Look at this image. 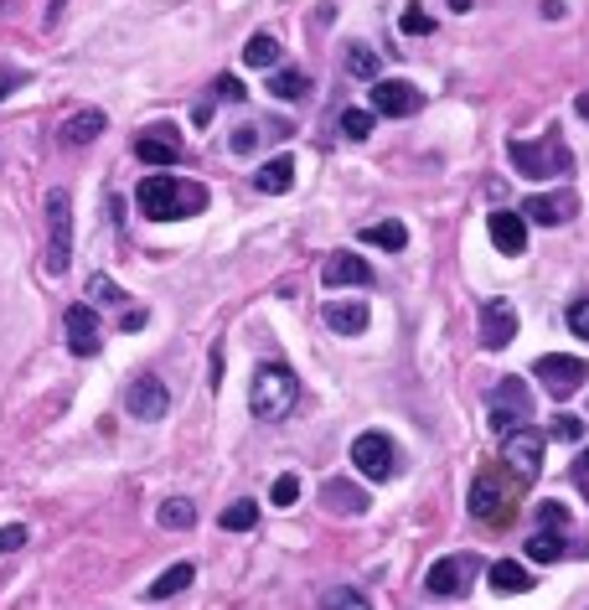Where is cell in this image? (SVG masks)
<instances>
[{
    "instance_id": "cell-1",
    "label": "cell",
    "mask_w": 589,
    "mask_h": 610,
    "mask_svg": "<svg viewBox=\"0 0 589 610\" xmlns=\"http://www.w3.org/2000/svg\"><path fill=\"white\" fill-rule=\"evenodd\" d=\"M140 212L150 223H176V218H197V212L207 207V187L202 181H181L171 171H155L140 181V192H135Z\"/></svg>"
},
{
    "instance_id": "cell-2",
    "label": "cell",
    "mask_w": 589,
    "mask_h": 610,
    "mask_svg": "<svg viewBox=\"0 0 589 610\" xmlns=\"http://www.w3.org/2000/svg\"><path fill=\"white\" fill-rule=\"evenodd\" d=\"M517 497H522V486L502 471V461L476 471V481H471V512L481 517L486 528H507L517 517Z\"/></svg>"
},
{
    "instance_id": "cell-3",
    "label": "cell",
    "mask_w": 589,
    "mask_h": 610,
    "mask_svg": "<svg viewBox=\"0 0 589 610\" xmlns=\"http://www.w3.org/2000/svg\"><path fill=\"white\" fill-rule=\"evenodd\" d=\"M295 404H300V378L285 368V362H264V368L254 373V383H248V409H254V419L274 424Z\"/></svg>"
},
{
    "instance_id": "cell-4",
    "label": "cell",
    "mask_w": 589,
    "mask_h": 610,
    "mask_svg": "<svg viewBox=\"0 0 589 610\" xmlns=\"http://www.w3.org/2000/svg\"><path fill=\"white\" fill-rule=\"evenodd\" d=\"M507 161H512L517 176H527V181H553V176H569V171H574V150L558 140V130H553V135H543V140H512V145H507Z\"/></svg>"
},
{
    "instance_id": "cell-5",
    "label": "cell",
    "mask_w": 589,
    "mask_h": 610,
    "mask_svg": "<svg viewBox=\"0 0 589 610\" xmlns=\"http://www.w3.org/2000/svg\"><path fill=\"white\" fill-rule=\"evenodd\" d=\"M73 264V202L62 187L47 192V274H68Z\"/></svg>"
},
{
    "instance_id": "cell-6",
    "label": "cell",
    "mask_w": 589,
    "mask_h": 610,
    "mask_svg": "<svg viewBox=\"0 0 589 610\" xmlns=\"http://www.w3.org/2000/svg\"><path fill=\"white\" fill-rule=\"evenodd\" d=\"M502 471L517 486L538 481V471H543V435L533 430V424H517L512 435H502Z\"/></svg>"
},
{
    "instance_id": "cell-7",
    "label": "cell",
    "mask_w": 589,
    "mask_h": 610,
    "mask_svg": "<svg viewBox=\"0 0 589 610\" xmlns=\"http://www.w3.org/2000/svg\"><path fill=\"white\" fill-rule=\"evenodd\" d=\"M476 574H481V559L476 554H450V559H434L429 574H424V590L434 600H460L465 590L476 585Z\"/></svg>"
},
{
    "instance_id": "cell-8",
    "label": "cell",
    "mask_w": 589,
    "mask_h": 610,
    "mask_svg": "<svg viewBox=\"0 0 589 610\" xmlns=\"http://www.w3.org/2000/svg\"><path fill=\"white\" fill-rule=\"evenodd\" d=\"M352 466H357L367 481H393V476L403 471V455H398V445H393L383 430H367V435L352 440Z\"/></svg>"
},
{
    "instance_id": "cell-9",
    "label": "cell",
    "mask_w": 589,
    "mask_h": 610,
    "mask_svg": "<svg viewBox=\"0 0 589 610\" xmlns=\"http://www.w3.org/2000/svg\"><path fill=\"white\" fill-rule=\"evenodd\" d=\"M522 419H533V388H527L522 378H502L491 388V430L512 435Z\"/></svg>"
},
{
    "instance_id": "cell-10",
    "label": "cell",
    "mask_w": 589,
    "mask_h": 610,
    "mask_svg": "<svg viewBox=\"0 0 589 610\" xmlns=\"http://www.w3.org/2000/svg\"><path fill=\"white\" fill-rule=\"evenodd\" d=\"M533 378L553 393L558 404H564V399H574V393L584 388L589 362H584V357H553V352H548V357H538V362H533Z\"/></svg>"
},
{
    "instance_id": "cell-11",
    "label": "cell",
    "mask_w": 589,
    "mask_h": 610,
    "mask_svg": "<svg viewBox=\"0 0 589 610\" xmlns=\"http://www.w3.org/2000/svg\"><path fill=\"white\" fill-rule=\"evenodd\" d=\"M424 109V94L414 83H403V78H378L372 83V114H388V119H409Z\"/></svg>"
},
{
    "instance_id": "cell-12",
    "label": "cell",
    "mask_w": 589,
    "mask_h": 610,
    "mask_svg": "<svg viewBox=\"0 0 589 610\" xmlns=\"http://www.w3.org/2000/svg\"><path fill=\"white\" fill-rule=\"evenodd\" d=\"M124 409H130V419H166V409H171V393H166V383L161 378H135L130 388H124Z\"/></svg>"
},
{
    "instance_id": "cell-13",
    "label": "cell",
    "mask_w": 589,
    "mask_h": 610,
    "mask_svg": "<svg viewBox=\"0 0 589 610\" xmlns=\"http://www.w3.org/2000/svg\"><path fill=\"white\" fill-rule=\"evenodd\" d=\"M512 337H517V305L502 300V295H491L481 305V342L491 352H502V347H512Z\"/></svg>"
},
{
    "instance_id": "cell-14",
    "label": "cell",
    "mask_w": 589,
    "mask_h": 610,
    "mask_svg": "<svg viewBox=\"0 0 589 610\" xmlns=\"http://www.w3.org/2000/svg\"><path fill=\"white\" fill-rule=\"evenodd\" d=\"M135 156L145 161V166H181V156H186V150H181V135L171 130V125H150L140 140H135Z\"/></svg>"
},
{
    "instance_id": "cell-15",
    "label": "cell",
    "mask_w": 589,
    "mask_h": 610,
    "mask_svg": "<svg viewBox=\"0 0 589 610\" xmlns=\"http://www.w3.org/2000/svg\"><path fill=\"white\" fill-rule=\"evenodd\" d=\"M68 347L78 352V357H99V347H104V331H99V316H93V305H68Z\"/></svg>"
},
{
    "instance_id": "cell-16",
    "label": "cell",
    "mask_w": 589,
    "mask_h": 610,
    "mask_svg": "<svg viewBox=\"0 0 589 610\" xmlns=\"http://www.w3.org/2000/svg\"><path fill=\"white\" fill-rule=\"evenodd\" d=\"M522 223H543V228H558L574 218V197L569 192H543V197H527L522 207Z\"/></svg>"
},
{
    "instance_id": "cell-17",
    "label": "cell",
    "mask_w": 589,
    "mask_h": 610,
    "mask_svg": "<svg viewBox=\"0 0 589 610\" xmlns=\"http://www.w3.org/2000/svg\"><path fill=\"white\" fill-rule=\"evenodd\" d=\"M321 285L326 290H347V285H372V264L362 254H331L321 269Z\"/></svg>"
},
{
    "instance_id": "cell-18",
    "label": "cell",
    "mask_w": 589,
    "mask_h": 610,
    "mask_svg": "<svg viewBox=\"0 0 589 610\" xmlns=\"http://www.w3.org/2000/svg\"><path fill=\"white\" fill-rule=\"evenodd\" d=\"M321 502H326V512H336V517H362V512H367V492H362V486H352L347 476H331V481L321 486Z\"/></svg>"
},
{
    "instance_id": "cell-19",
    "label": "cell",
    "mask_w": 589,
    "mask_h": 610,
    "mask_svg": "<svg viewBox=\"0 0 589 610\" xmlns=\"http://www.w3.org/2000/svg\"><path fill=\"white\" fill-rule=\"evenodd\" d=\"M486 233H491V243L502 254H522L527 249V223H522V212H491L486 218Z\"/></svg>"
},
{
    "instance_id": "cell-20",
    "label": "cell",
    "mask_w": 589,
    "mask_h": 610,
    "mask_svg": "<svg viewBox=\"0 0 589 610\" xmlns=\"http://www.w3.org/2000/svg\"><path fill=\"white\" fill-rule=\"evenodd\" d=\"M326 326L341 331V337H362L367 331V305L362 300H326Z\"/></svg>"
},
{
    "instance_id": "cell-21",
    "label": "cell",
    "mask_w": 589,
    "mask_h": 610,
    "mask_svg": "<svg viewBox=\"0 0 589 610\" xmlns=\"http://www.w3.org/2000/svg\"><path fill=\"white\" fill-rule=\"evenodd\" d=\"M109 130V119H104V109H78L73 119H68V125H62V145H93V140H99Z\"/></svg>"
},
{
    "instance_id": "cell-22",
    "label": "cell",
    "mask_w": 589,
    "mask_h": 610,
    "mask_svg": "<svg viewBox=\"0 0 589 610\" xmlns=\"http://www.w3.org/2000/svg\"><path fill=\"white\" fill-rule=\"evenodd\" d=\"M486 579H491L496 595H527V590H533V574H527L517 559H496V564L486 569Z\"/></svg>"
},
{
    "instance_id": "cell-23",
    "label": "cell",
    "mask_w": 589,
    "mask_h": 610,
    "mask_svg": "<svg viewBox=\"0 0 589 610\" xmlns=\"http://www.w3.org/2000/svg\"><path fill=\"white\" fill-rule=\"evenodd\" d=\"M254 187H259V192H269V197L290 192V187H295V161H290V156H274V161H264V166L254 171Z\"/></svg>"
},
{
    "instance_id": "cell-24",
    "label": "cell",
    "mask_w": 589,
    "mask_h": 610,
    "mask_svg": "<svg viewBox=\"0 0 589 610\" xmlns=\"http://www.w3.org/2000/svg\"><path fill=\"white\" fill-rule=\"evenodd\" d=\"M362 243H372V249H388V254H403V249H409V228H403L398 218L367 223V228H362Z\"/></svg>"
},
{
    "instance_id": "cell-25",
    "label": "cell",
    "mask_w": 589,
    "mask_h": 610,
    "mask_svg": "<svg viewBox=\"0 0 589 610\" xmlns=\"http://www.w3.org/2000/svg\"><path fill=\"white\" fill-rule=\"evenodd\" d=\"M192 579H197V569H192V564H171V569H166L161 579H155V585H150L145 595H150V600H171V595H181L186 585H192Z\"/></svg>"
},
{
    "instance_id": "cell-26",
    "label": "cell",
    "mask_w": 589,
    "mask_h": 610,
    "mask_svg": "<svg viewBox=\"0 0 589 610\" xmlns=\"http://www.w3.org/2000/svg\"><path fill=\"white\" fill-rule=\"evenodd\" d=\"M347 73H352V78H362V83H378V73H383L378 52L362 47V42H352V47H347Z\"/></svg>"
},
{
    "instance_id": "cell-27",
    "label": "cell",
    "mask_w": 589,
    "mask_h": 610,
    "mask_svg": "<svg viewBox=\"0 0 589 610\" xmlns=\"http://www.w3.org/2000/svg\"><path fill=\"white\" fill-rule=\"evenodd\" d=\"M243 63H248V68H279V42H274L269 32L248 37V47H243Z\"/></svg>"
},
{
    "instance_id": "cell-28",
    "label": "cell",
    "mask_w": 589,
    "mask_h": 610,
    "mask_svg": "<svg viewBox=\"0 0 589 610\" xmlns=\"http://www.w3.org/2000/svg\"><path fill=\"white\" fill-rule=\"evenodd\" d=\"M155 523L171 528V533H181V528H192V523H197V507H192V502H181V497H171V502H161Z\"/></svg>"
},
{
    "instance_id": "cell-29",
    "label": "cell",
    "mask_w": 589,
    "mask_h": 610,
    "mask_svg": "<svg viewBox=\"0 0 589 610\" xmlns=\"http://www.w3.org/2000/svg\"><path fill=\"white\" fill-rule=\"evenodd\" d=\"M254 523H259V502H233V507H223V517H217L223 533H248Z\"/></svg>"
},
{
    "instance_id": "cell-30",
    "label": "cell",
    "mask_w": 589,
    "mask_h": 610,
    "mask_svg": "<svg viewBox=\"0 0 589 610\" xmlns=\"http://www.w3.org/2000/svg\"><path fill=\"white\" fill-rule=\"evenodd\" d=\"M321 610H372V600L362 590H352V585H336V590L321 595Z\"/></svg>"
},
{
    "instance_id": "cell-31",
    "label": "cell",
    "mask_w": 589,
    "mask_h": 610,
    "mask_svg": "<svg viewBox=\"0 0 589 610\" xmlns=\"http://www.w3.org/2000/svg\"><path fill=\"white\" fill-rule=\"evenodd\" d=\"M558 554H564V543H558L548 528H538L533 538H527V559H533V564H553Z\"/></svg>"
},
{
    "instance_id": "cell-32",
    "label": "cell",
    "mask_w": 589,
    "mask_h": 610,
    "mask_svg": "<svg viewBox=\"0 0 589 610\" xmlns=\"http://www.w3.org/2000/svg\"><path fill=\"white\" fill-rule=\"evenodd\" d=\"M269 88H274L279 99H300V94H305V73H295V68H274V73H269Z\"/></svg>"
},
{
    "instance_id": "cell-33",
    "label": "cell",
    "mask_w": 589,
    "mask_h": 610,
    "mask_svg": "<svg viewBox=\"0 0 589 610\" xmlns=\"http://www.w3.org/2000/svg\"><path fill=\"white\" fill-rule=\"evenodd\" d=\"M88 300L93 305H124V290L109 280V274H93V280H88Z\"/></svg>"
},
{
    "instance_id": "cell-34",
    "label": "cell",
    "mask_w": 589,
    "mask_h": 610,
    "mask_svg": "<svg viewBox=\"0 0 589 610\" xmlns=\"http://www.w3.org/2000/svg\"><path fill=\"white\" fill-rule=\"evenodd\" d=\"M398 26H403V37H429L434 32V16L424 6H409V11L398 16Z\"/></svg>"
},
{
    "instance_id": "cell-35",
    "label": "cell",
    "mask_w": 589,
    "mask_h": 610,
    "mask_svg": "<svg viewBox=\"0 0 589 610\" xmlns=\"http://www.w3.org/2000/svg\"><path fill=\"white\" fill-rule=\"evenodd\" d=\"M341 135H347V140H367L372 135V114L367 109H347V114H341Z\"/></svg>"
},
{
    "instance_id": "cell-36",
    "label": "cell",
    "mask_w": 589,
    "mask_h": 610,
    "mask_svg": "<svg viewBox=\"0 0 589 610\" xmlns=\"http://www.w3.org/2000/svg\"><path fill=\"white\" fill-rule=\"evenodd\" d=\"M569 331H574V337H584V342H589V295L569 300Z\"/></svg>"
},
{
    "instance_id": "cell-37",
    "label": "cell",
    "mask_w": 589,
    "mask_h": 610,
    "mask_svg": "<svg viewBox=\"0 0 589 610\" xmlns=\"http://www.w3.org/2000/svg\"><path fill=\"white\" fill-rule=\"evenodd\" d=\"M269 497H274V507H295V497H300V476H279Z\"/></svg>"
},
{
    "instance_id": "cell-38",
    "label": "cell",
    "mask_w": 589,
    "mask_h": 610,
    "mask_svg": "<svg viewBox=\"0 0 589 610\" xmlns=\"http://www.w3.org/2000/svg\"><path fill=\"white\" fill-rule=\"evenodd\" d=\"M538 523H543L548 533L564 528V523H569V507H564V502H543V507H538Z\"/></svg>"
},
{
    "instance_id": "cell-39",
    "label": "cell",
    "mask_w": 589,
    "mask_h": 610,
    "mask_svg": "<svg viewBox=\"0 0 589 610\" xmlns=\"http://www.w3.org/2000/svg\"><path fill=\"white\" fill-rule=\"evenodd\" d=\"M212 94H217V99H228V104H243V99H248V88H243L238 78H217V83H212Z\"/></svg>"
},
{
    "instance_id": "cell-40",
    "label": "cell",
    "mask_w": 589,
    "mask_h": 610,
    "mask_svg": "<svg viewBox=\"0 0 589 610\" xmlns=\"http://www.w3.org/2000/svg\"><path fill=\"white\" fill-rule=\"evenodd\" d=\"M579 435H584V419H574V414L553 419V440H579Z\"/></svg>"
},
{
    "instance_id": "cell-41",
    "label": "cell",
    "mask_w": 589,
    "mask_h": 610,
    "mask_svg": "<svg viewBox=\"0 0 589 610\" xmlns=\"http://www.w3.org/2000/svg\"><path fill=\"white\" fill-rule=\"evenodd\" d=\"M21 543H26V528H21V523H11V528H0V554H16Z\"/></svg>"
},
{
    "instance_id": "cell-42",
    "label": "cell",
    "mask_w": 589,
    "mask_h": 610,
    "mask_svg": "<svg viewBox=\"0 0 589 610\" xmlns=\"http://www.w3.org/2000/svg\"><path fill=\"white\" fill-rule=\"evenodd\" d=\"M233 150H238V156H243V150H254L259 145V125H243V130H233V140H228Z\"/></svg>"
},
{
    "instance_id": "cell-43",
    "label": "cell",
    "mask_w": 589,
    "mask_h": 610,
    "mask_svg": "<svg viewBox=\"0 0 589 610\" xmlns=\"http://www.w3.org/2000/svg\"><path fill=\"white\" fill-rule=\"evenodd\" d=\"M21 83H26V73H21V68H0V99H11Z\"/></svg>"
},
{
    "instance_id": "cell-44",
    "label": "cell",
    "mask_w": 589,
    "mask_h": 610,
    "mask_svg": "<svg viewBox=\"0 0 589 610\" xmlns=\"http://www.w3.org/2000/svg\"><path fill=\"white\" fill-rule=\"evenodd\" d=\"M579 486H584V492H589V450L579 455Z\"/></svg>"
},
{
    "instance_id": "cell-45",
    "label": "cell",
    "mask_w": 589,
    "mask_h": 610,
    "mask_svg": "<svg viewBox=\"0 0 589 610\" xmlns=\"http://www.w3.org/2000/svg\"><path fill=\"white\" fill-rule=\"evenodd\" d=\"M574 109H579V114L589 119V94H579V99H574Z\"/></svg>"
}]
</instances>
